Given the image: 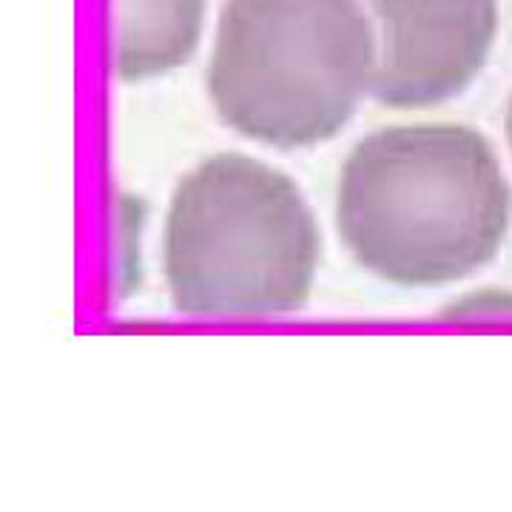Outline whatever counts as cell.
Returning <instances> with one entry per match:
<instances>
[{"label":"cell","mask_w":512,"mask_h":512,"mask_svg":"<svg viewBox=\"0 0 512 512\" xmlns=\"http://www.w3.org/2000/svg\"><path fill=\"white\" fill-rule=\"evenodd\" d=\"M510 185L493 148L461 126L382 131L350 154L339 231L373 274L402 285L461 279L507 234Z\"/></svg>","instance_id":"6da1fadb"},{"label":"cell","mask_w":512,"mask_h":512,"mask_svg":"<svg viewBox=\"0 0 512 512\" xmlns=\"http://www.w3.org/2000/svg\"><path fill=\"white\" fill-rule=\"evenodd\" d=\"M359 0H228L208 86L228 126L274 146L336 134L376 74Z\"/></svg>","instance_id":"7a4b0ae2"},{"label":"cell","mask_w":512,"mask_h":512,"mask_svg":"<svg viewBox=\"0 0 512 512\" xmlns=\"http://www.w3.org/2000/svg\"><path fill=\"white\" fill-rule=\"evenodd\" d=\"M319 234L296 185L268 165L222 154L177 191L165 276L180 311L262 316L311 291Z\"/></svg>","instance_id":"3957f363"},{"label":"cell","mask_w":512,"mask_h":512,"mask_svg":"<svg viewBox=\"0 0 512 512\" xmlns=\"http://www.w3.org/2000/svg\"><path fill=\"white\" fill-rule=\"evenodd\" d=\"M382 43L373 92L424 106L464 89L495 35V0H362Z\"/></svg>","instance_id":"277c9868"},{"label":"cell","mask_w":512,"mask_h":512,"mask_svg":"<svg viewBox=\"0 0 512 512\" xmlns=\"http://www.w3.org/2000/svg\"><path fill=\"white\" fill-rule=\"evenodd\" d=\"M202 0H120L117 72L134 80L183 63L197 46Z\"/></svg>","instance_id":"5b68a950"},{"label":"cell","mask_w":512,"mask_h":512,"mask_svg":"<svg viewBox=\"0 0 512 512\" xmlns=\"http://www.w3.org/2000/svg\"><path fill=\"white\" fill-rule=\"evenodd\" d=\"M507 131H510V146H512V103H510V114H507Z\"/></svg>","instance_id":"8992f818"}]
</instances>
